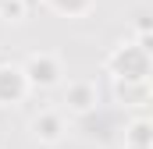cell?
Masks as SVG:
<instances>
[{"label":"cell","mask_w":153,"mask_h":149,"mask_svg":"<svg viewBox=\"0 0 153 149\" xmlns=\"http://www.w3.org/2000/svg\"><path fill=\"white\" fill-rule=\"evenodd\" d=\"M107 74H114V82H143L153 74V57L139 43H117L107 57Z\"/></svg>","instance_id":"6da1fadb"},{"label":"cell","mask_w":153,"mask_h":149,"mask_svg":"<svg viewBox=\"0 0 153 149\" xmlns=\"http://www.w3.org/2000/svg\"><path fill=\"white\" fill-rule=\"evenodd\" d=\"M22 68L29 74V85H32V89H53V85H61V78H64L61 57H57V53H46V50L29 53V57L22 60Z\"/></svg>","instance_id":"7a4b0ae2"},{"label":"cell","mask_w":153,"mask_h":149,"mask_svg":"<svg viewBox=\"0 0 153 149\" xmlns=\"http://www.w3.org/2000/svg\"><path fill=\"white\" fill-rule=\"evenodd\" d=\"M32 92L29 74L22 64H0V107H18Z\"/></svg>","instance_id":"3957f363"},{"label":"cell","mask_w":153,"mask_h":149,"mask_svg":"<svg viewBox=\"0 0 153 149\" xmlns=\"http://www.w3.org/2000/svg\"><path fill=\"white\" fill-rule=\"evenodd\" d=\"M64 107H68V114H75V117L93 114L100 107V89H96V82H89V78L68 82V85H64Z\"/></svg>","instance_id":"277c9868"},{"label":"cell","mask_w":153,"mask_h":149,"mask_svg":"<svg viewBox=\"0 0 153 149\" xmlns=\"http://www.w3.org/2000/svg\"><path fill=\"white\" fill-rule=\"evenodd\" d=\"M29 131H32V139L43 142V146H57V142L64 139V131H68L64 114L61 110H39L36 117L29 121Z\"/></svg>","instance_id":"5b68a950"},{"label":"cell","mask_w":153,"mask_h":149,"mask_svg":"<svg viewBox=\"0 0 153 149\" xmlns=\"http://www.w3.org/2000/svg\"><path fill=\"white\" fill-rule=\"evenodd\" d=\"M114 96L125 107H146V103H153V82L150 78H143V82H114Z\"/></svg>","instance_id":"8992f818"},{"label":"cell","mask_w":153,"mask_h":149,"mask_svg":"<svg viewBox=\"0 0 153 149\" xmlns=\"http://www.w3.org/2000/svg\"><path fill=\"white\" fill-rule=\"evenodd\" d=\"M46 7L61 18H85L96 7V0H46Z\"/></svg>","instance_id":"52a82bcc"},{"label":"cell","mask_w":153,"mask_h":149,"mask_svg":"<svg viewBox=\"0 0 153 149\" xmlns=\"http://www.w3.org/2000/svg\"><path fill=\"white\" fill-rule=\"evenodd\" d=\"M125 146H153V121L135 117L125 128Z\"/></svg>","instance_id":"ba28073f"},{"label":"cell","mask_w":153,"mask_h":149,"mask_svg":"<svg viewBox=\"0 0 153 149\" xmlns=\"http://www.w3.org/2000/svg\"><path fill=\"white\" fill-rule=\"evenodd\" d=\"M25 7H29L25 0H7V4L0 7V18H4V21H22V18H25Z\"/></svg>","instance_id":"9c48e42d"},{"label":"cell","mask_w":153,"mask_h":149,"mask_svg":"<svg viewBox=\"0 0 153 149\" xmlns=\"http://www.w3.org/2000/svg\"><path fill=\"white\" fill-rule=\"evenodd\" d=\"M135 43H139V46L153 57V32H135Z\"/></svg>","instance_id":"30bf717a"},{"label":"cell","mask_w":153,"mask_h":149,"mask_svg":"<svg viewBox=\"0 0 153 149\" xmlns=\"http://www.w3.org/2000/svg\"><path fill=\"white\" fill-rule=\"evenodd\" d=\"M135 32H153V14H139L135 18Z\"/></svg>","instance_id":"8fae6325"},{"label":"cell","mask_w":153,"mask_h":149,"mask_svg":"<svg viewBox=\"0 0 153 149\" xmlns=\"http://www.w3.org/2000/svg\"><path fill=\"white\" fill-rule=\"evenodd\" d=\"M125 149H153V146H125Z\"/></svg>","instance_id":"7c38bea8"},{"label":"cell","mask_w":153,"mask_h":149,"mask_svg":"<svg viewBox=\"0 0 153 149\" xmlns=\"http://www.w3.org/2000/svg\"><path fill=\"white\" fill-rule=\"evenodd\" d=\"M4 4H7V0H0V7H4Z\"/></svg>","instance_id":"4fadbf2b"}]
</instances>
